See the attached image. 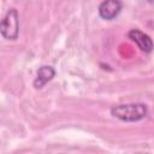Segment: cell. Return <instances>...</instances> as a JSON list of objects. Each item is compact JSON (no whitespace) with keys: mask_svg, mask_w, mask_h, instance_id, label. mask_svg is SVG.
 <instances>
[{"mask_svg":"<svg viewBox=\"0 0 154 154\" xmlns=\"http://www.w3.org/2000/svg\"><path fill=\"white\" fill-rule=\"evenodd\" d=\"M0 35L5 40L14 41L19 35V13L17 8H10L2 19H0Z\"/></svg>","mask_w":154,"mask_h":154,"instance_id":"cell-2","label":"cell"},{"mask_svg":"<svg viewBox=\"0 0 154 154\" xmlns=\"http://www.w3.org/2000/svg\"><path fill=\"white\" fill-rule=\"evenodd\" d=\"M55 76V70L54 67L49 65H43L37 70L36 77L32 82V85L35 89H42L49 81H52Z\"/></svg>","mask_w":154,"mask_h":154,"instance_id":"cell-5","label":"cell"},{"mask_svg":"<svg viewBox=\"0 0 154 154\" xmlns=\"http://www.w3.org/2000/svg\"><path fill=\"white\" fill-rule=\"evenodd\" d=\"M122 10H123L122 0H103L99 5L97 12L102 19L113 20L119 16Z\"/></svg>","mask_w":154,"mask_h":154,"instance_id":"cell-3","label":"cell"},{"mask_svg":"<svg viewBox=\"0 0 154 154\" xmlns=\"http://www.w3.org/2000/svg\"><path fill=\"white\" fill-rule=\"evenodd\" d=\"M111 114L125 123H135L144 119L148 114V108L146 103L136 102V103H124L117 105L111 108Z\"/></svg>","mask_w":154,"mask_h":154,"instance_id":"cell-1","label":"cell"},{"mask_svg":"<svg viewBox=\"0 0 154 154\" xmlns=\"http://www.w3.org/2000/svg\"><path fill=\"white\" fill-rule=\"evenodd\" d=\"M128 37L137 45V47L144 52V53H150L153 51V41L149 35L144 34L143 31L138 29H131L128 32Z\"/></svg>","mask_w":154,"mask_h":154,"instance_id":"cell-4","label":"cell"}]
</instances>
